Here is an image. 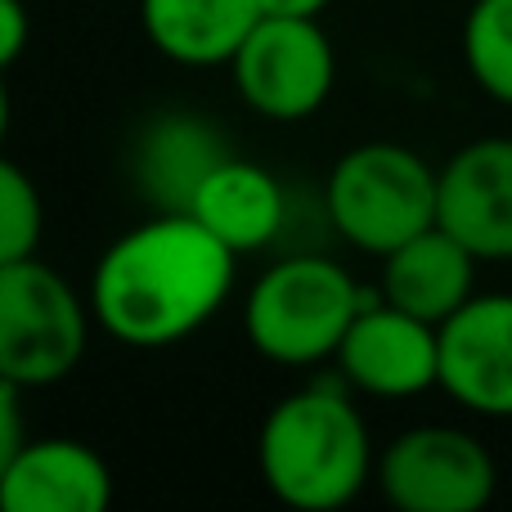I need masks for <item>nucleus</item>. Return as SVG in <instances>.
Here are the masks:
<instances>
[{
  "mask_svg": "<svg viewBox=\"0 0 512 512\" xmlns=\"http://www.w3.org/2000/svg\"><path fill=\"white\" fill-rule=\"evenodd\" d=\"M90 297L63 279L54 265L9 261L0 265V382L41 391L72 378L90 342Z\"/></svg>",
  "mask_w": 512,
  "mask_h": 512,
  "instance_id": "5",
  "label": "nucleus"
},
{
  "mask_svg": "<svg viewBox=\"0 0 512 512\" xmlns=\"http://www.w3.org/2000/svg\"><path fill=\"white\" fill-rule=\"evenodd\" d=\"M239 252L198 216L158 212L108 243L90 274V310L113 342L167 351L194 337L230 301Z\"/></svg>",
  "mask_w": 512,
  "mask_h": 512,
  "instance_id": "1",
  "label": "nucleus"
},
{
  "mask_svg": "<svg viewBox=\"0 0 512 512\" xmlns=\"http://www.w3.org/2000/svg\"><path fill=\"white\" fill-rule=\"evenodd\" d=\"M382 301L441 328L477 297V256L441 221L382 256Z\"/></svg>",
  "mask_w": 512,
  "mask_h": 512,
  "instance_id": "12",
  "label": "nucleus"
},
{
  "mask_svg": "<svg viewBox=\"0 0 512 512\" xmlns=\"http://www.w3.org/2000/svg\"><path fill=\"white\" fill-rule=\"evenodd\" d=\"M5 512H104L113 504V468L72 436H41L0 463Z\"/></svg>",
  "mask_w": 512,
  "mask_h": 512,
  "instance_id": "11",
  "label": "nucleus"
},
{
  "mask_svg": "<svg viewBox=\"0 0 512 512\" xmlns=\"http://www.w3.org/2000/svg\"><path fill=\"white\" fill-rule=\"evenodd\" d=\"M41 234H45L41 189L18 162H5L0 167V265L36 256Z\"/></svg>",
  "mask_w": 512,
  "mask_h": 512,
  "instance_id": "17",
  "label": "nucleus"
},
{
  "mask_svg": "<svg viewBox=\"0 0 512 512\" xmlns=\"http://www.w3.org/2000/svg\"><path fill=\"white\" fill-rule=\"evenodd\" d=\"M265 18H319L328 0H256Z\"/></svg>",
  "mask_w": 512,
  "mask_h": 512,
  "instance_id": "19",
  "label": "nucleus"
},
{
  "mask_svg": "<svg viewBox=\"0 0 512 512\" xmlns=\"http://www.w3.org/2000/svg\"><path fill=\"white\" fill-rule=\"evenodd\" d=\"M463 63L495 104L512 108V0H472L463 18Z\"/></svg>",
  "mask_w": 512,
  "mask_h": 512,
  "instance_id": "16",
  "label": "nucleus"
},
{
  "mask_svg": "<svg viewBox=\"0 0 512 512\" xmlns=\"http://www.w3.org/2000/svg\"><path fill=\"white\" fill-rule=\"evenodd\" d=\"M239 99L265 122H306L337 81V54L319 18H265L230 59Z\"/></svg>",
  "mask_w": 512,
  "mask_h": 512,
  "instance_id": "7",
  "label": "nucleus"
},
{
  "mask_svg": "<svg viewBox=\"0 0 512 512\" xmlns=\"http://www.w3.org/2000/svg\"><path fill=\"white\" fill-rule=\"evenodd\" d=\"M441 225L477 261H512V135L463 144L441 167Z\"/></svg>",
  "mask_w": 512,
  "mask_h": 512,
  "instance_id": "10",
  "label": "nucleus"
},
{
  "mask_svg": "<svg viewBox=\"0 0 512 512\" xmlns=\"http://www.w3.org/2000/svg\"><path fill=\"white\" fill-rule=\"evenodd\" d=\"M140 23L149 45L180 68H216L239 54L248 32L261 23L256 0H140Z\"/></svg>",
  "mask_w": 512,
  "mask_h": 512,
  "instance_id": "14",
  "label": "nucleus"
},
{
  "mask_svg": "<svg viewBox=\"0 0 512 512\" xmlns=\"http://www.w3.org/2000/svg\"><path fill=\"white\" fill-rule=\"evenodd\" d=\"M230 158L221 131L207 126L194 113H167L144 126L140 153H135V176L140 194L158 212H189L198 185Z\"/></svg>",
  "mask_w": 512,
  "mask_h": 512,
  "instance_id": "15",
  "label": "nucleus"
},
{
  "mask_svg": "<svg viewBox=\"0 0 512 512\" xmlns=\"http://www.w3.org/2000/svg\"><path fill=\"white\" fill-rule=\"evenodd\" d=\"M256 463L270 495L297 512L346 508L378 472L369 423L346 391L324 382L292 391L265 414Z\"/></svg>",
  "mask_w": 512,
  "mask_h": 512,
  "instance_id": "2",
  "label": "nucleus"
},
{
  "mask_svg": "<svg viewBox=\"0 0 512 512\" xmlns=\"http://www.w3.org/2000/svg\"><path fill=\"white\" fill-rule=\"evenodd\" d=\"M328 225L351 248L387 256L441 221V171L396 140H364L333 162L324 185Z\"/></svg>",
  "mask_w": 512,
  "mask_h": 512,
  "instance_id": "3",
  "label": "nucleus"
},
{
  "mask_svg": "<svg viewBox=\"0 0 512 512\" xmlns=\"http://www.w3.org/2000/svg\"><path fill=\"white\" fill-rule=\"evenodd\" d=\"M369 297L373 292H360L346 265L324 256H288L252 283L243 328L256 355L306 369L333 360Z\"/></svg>",
  "mask_w": 512,
  "mask_h": 512,
  "instance_id": "4",
  "label": "nucleus"
},
{
  "mask_svg": "<svg viewBox=\"0 0 512 512\" xmlns=\"http://www.w3.org/2000/svg\"><path fill=\"white\" fill-rule=\"evenodd\" d=\"M189 216H198L225 248H234L243 256V252H265L283 234V225H288V198H283V185L265 167L230 153L198 185Z\"/></svg>",
  "mask_w": 512,
  "mask_h": 512,
  "instance_id": "13",
  "label": "nucleus"
},
{
  "mask_svg": "<svg viewBox=\"0 0 512 512\" xmlns=\"http://www.w3.org/2000/svg\"><path fill=\"white\" fill-rule=\"evenodd\" d=\"M346 387L378 400H409L441 387V328L373 292L337 346Z\"/></svg>",
  "mask_w": 512,
  "mask_h": 512,
  "instance_id": "8",
  "label": "nucleus"
},
{
  "mask_svg": "<svg viewBox=\"0 0 512 512\" xmlns=\"http://www.w3.org/2000/svg\"><path fill=\"white\" fill-rule=\"evenodd\" d=\"M441 391L468 414L512 418V292L472 297L441 324Z\"/></svg>",
  "mask_w": 512,
  "mask_h": 512,
  "instance_id": "9",
  "label": "nucleus"
},
{
  "mask_svg": "<svg viewBox=\"0 0 512 512\" xmlns=\"http://www.w3.org/2000/svg\"><path fill=\"white\" fill-rule=\"evenodd\" d=\"M27 45V9L23 0H0V68H14Z\"/></svg>",
  "mask_w": 512,
  "mask_h": 512,
  "instance_id": "18",
  "label": "nucleus"
},
{
  "mask_svg": "<svg viewBox=\"0 0 512 512\" xmlns=\"http://www.w3.org/2000/svg\"><path fill=\"white\" fill-rule=\"evenodd\" d=\"M373 481L396 512H481L495 499L499 468L481 436L418 423L378 454Z\"/></svg>",
  "mask_w": 512,
  "mask_h": 512,
  "instance_id": "6",
  "label": "nucleus"
}]
</instances>
